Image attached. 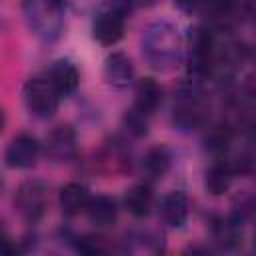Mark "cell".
<instances>
[{
    "label": "cell",
    "mask_w": 256,
    "mask_h": 256,
    "mask_svg": "<svg viewBox=\"0 0 256 256\" xmlns=\"http://www.w3.org/2000/svg\"><path fill=\"white\" fill-rule=\"evenodd\" d=\"M170 162H172V156H170L168 148H164V146H154V148H150V150L146 152L142 166H144V172H146L150 178L156 180V178H162V176L168 172Z\"/></svg>",
    "instance_id": "cell-18"
},
{
    "label": "cell",
    "mask_w": 256,
    "mask_h": 256,
    "mask_svg": "<svg viewBox=\"0 0 256 256\" xmlns=\"http://www.w3.org/2000/svg\"><path fill=\"white\" fill-rule=\"evenodd\" d=\"M86 214H88V220L98 228L112 226L116 222V216H118L116 200L110 196H104V194L92 196L88 206H86Z\"/></svg>",
    "instance_id": "cell-14"
},
{
    "label": "cell",
    "mask_w": 256,
    "mask_h": 256,
    "mask_svg": "<svg viewBox=\"0 0 256 256\" xmlns=\"http://www.w3.org/2000/svg\"><path fill=\"white\" fill-rule=\"evenodd\" d=\"M62 12L60 0H24V16L30 26V30H36V34L46 36L58 34L60 20L58 14Z\"/></svg>",
    "instance_id": "cell-3"
},
{
    "label": "cell",
    "mask_w": 256,
    "mask_h": 256,
    "mask_svg": "<svg viewBox=\"0 0 256 256\" xmlns=\"http://www.w3.org/2000/svg\"><path fill=\"white\" fill-rule=\"evenodd\" d=\"M216 242L224 250H232L240 244V230L232 222H220L216 226Z\"/></svg>",
    "instance_id": "cell-19"
},
{
    "label": "cell",
    "mask_w": 256,
    "mask_h": 256,
    "mask_svg": "<svg viewBox=\"0 0 256 256\" xmlns=\"http://www.w3.org/2000/svg\"><path fill=\"white\" fill-rule=\"evenodd\" d=\"M232 176H234V172H232L230 164H226L224 160L214 162V164L206 170L204 186H206V190H208L212 196H220V194H224V192L230 188Z\"/></svg>",
    "instance_id": "cell-17"
},
{
    "label": "cell",
    "mask_w": 256,
    "mask_h": 256,
    "mask_svg": "<svg viewBox=\"0 0 256 256\" xmlns=\"http://www.w3.org/2000/svg\"><path fill=\"white\" fill-rule=\"evenodd\" d=\"M104 78L112 88H126L134 80V64L124 52L108 54L104 62Z\"/></svg>",
    "instance_id": "cell-9"
},
{
    "label": "cell",
    "mask_w": 256,
    "mask_h": 256,
    "mask_svg": "<svg viewBox=\"0 0 256 256\" xmlns=\"http://www.w3.org/2000/svg\"><path fill=\"white\" fill-rule=\"evenodd\" d=\"M148 118H150V116L142 114L140 110H136V108L132 106V108L126 112V116H124L126 130H128L130 134H134V136H144V134L148 132Z\"/></svg>",
    "instance_id": "cell-20"
},
{
    "label": "cell",
    "mask_w": 256,
    "mask_h": 256,
    "mask_svg": "<svg viewBox=\"0 0 256 256\" xmlns=\"http://www.w3.org/2000/svg\"><path fill=\"white\" fill-rule=\"evenodd\" d=\"M162 102V88L158 86L156 80L144 78L136 86V98H134V108L140 110L146 116H152L156 108Z\"/></svg>",
    "instance_id": "cell-16"
},
{
    "label": "cell",
    "mask_w": 256,
    "mask_h": 256,
    "mask_svg": "<svg viewBox=\"0 0 256 256\" xmlns=\"http://www.w3.org/2000/svg\"><path fill=\"white\" fill-rule=\"evenodd\" d=\"M78 250L84 254H102L106 252V244H104V238L100 236H84L78 242Z\"/></svg>",
    "instance_id": "cell-21"
},
{
    "label": "cell",
    "mask_w": 256,
    "mask_h": 256,
    "mask_svg": "<svg viewBox=\"0 0 256 256\" xmlns=\"http://www.w3.org/2000/svg\"><path fill=\"white\" fill-rule=\"evenodd\" d=\"M228 140H230L228 132L216 130V132H212V134L206 138V144H208V148H210L212 152H222V150L228 146Z\"/></svg>",
    "instance_id": "cell-22"
},
{
    "label": "cell",
    "mask_w": 256,
    "mask_h": 256,
    "mask_svg": "<svg viewBox=\"0 0 256 256\" xmlns=\"http://www.w3.org/2000/svg\"><path fill=\"white\" fill-rule=\"evenodd\" d=\"M182 54L180 32L166 20L152 22L142 34V56L154 70H172Z\"/></svg>",
    "instance_id": "cell-1"
},
{
    "label": "cell",
    "mask_w": 256,
    "mask_h": 256,
    "mask_svg": "<svg viewBox=\"0 0 256 256\" xmlns=\"http://www.w3.org/2000/svg\"><path fill=\"white\" fill-rule=\"evenodd\" d=\"M128 8H146V6H152L156 0H124Z\"/></svg>",
    "instance_id": "cell-23"
},
{
    "label": "cell",
    "mask_w": 256,
    "mask_h": 256,
    "mask_svg": "<svg viewBox=\"0 0 256 256\" xmlns=\"http://www.w3.org/2000/svg\"><path fill=\"white\" fill-rule=\"evenodd\" d=\"M46 76L50 78V82L54 84V88L58 90L60 96L72 94L78 88V82H80L78 68L70 60H56V62H52V66H50Z\"/></svg>",
    "instance_id": "cell-12"
},
{
    "label": "cell",
    "mask_w": 256,
    "mask_h": 256,
    "mask_svg": "<svg viewBox=\"0 0 256 256\" xmlns=\"http://www.w3.org/2000/svg\"><path fill=\"white\" fill-rule=\"evenodd\" d=\"M40 156V144L34 136L30 134H18L16 138H12V142L8 144L6 152H4V160L8 168H32L36 164Z\"/></svg>",
    "instance_id": "cell-6"
},
{
    "label": "cell",
    "mask_w": 256,
    "mask_h": 256,
    "mask_svg": "<svg viewBox=\"0 0 256 256\" xmlns=\"http://www.w3.org/2000/svg\"><path fill=\"white\" fill-rule=\"evenodd\" d=\"M14 204H16L18 214L24 220L36 222L46 210V186L40 180L22 182L18 186V190H16Z\"/></svg>",
    "instance_id": "cell-4"
},
{
    "label": "cell",
    "mask_w": 256,
    "mask_h": 256,
    "mask_svg": "<svg viewBox=\"0 0 256 256\" xmlns=\"http://www.w3.org/2000/svg\"><path fill=\"white\" fill-rule=\"evenodd\" d=\"M22 96H24V104H26L28 112L34 114L36 118H50L56 112L58 102H60V94L48 76L30 78L24 84Z\"/></svg>",
    "instance_id": "cell-2"
},
{
    "label": "cell",
    "mask_w": 256,
    "mask_h": 256,
    "mask_svg": "<svg viewBox=\"0 0 256 256\" xmlns=\"http://www.w3.org/2000/svg\"><path fill=\"white\" fill-rule=\"evenodd\" d=\"M76 132L72 126H56L44 142V152L54 162H70L76 156Z\"/></svg>",
    "instance_id": "cell-8"
},
{
    "label": "cell",
    "mask_w": 256,
    "mask_h": 256,
    "mask_svg": "<svg viewBox=\"0 0 256 256\" xmlns=\"http://www.w3.org/2000/svg\"><path fill=\"white\" fill-rule=\"evenodd\" d=\"M124 34V12L118 8L102 10L92 24V36L102 46L116 44Z\"/></svg>",
    "instance_id": "cell-7"
},
{
    "label": "cell",
    "mask_w": 256,
    "mask_h": 256,
    "mask_svg": "<svg viewBox=\"0 0 256 256\" xmlns=\"http://www.w3.org/2000/svg\"><path fill=\"white\" fill-rule=\"evenodd\" d=\"M254 248H256V236H254Z\"/></svg>",
    "instance_id": "cell-24"
},
{
    "label": "cell",
    "mask_w": 256,
    "mask_h": 256,
    "mask_svg": "<svg viewBox=\"0 0 256 256\" xmlns=\"http://www.w3.org/2000/svg\"><path fill=\"white\" fill-rule=\"evenodd\" d=\"M188 42V68L192 74L202 76L212 62V36L204 28H192Z\"/></svg>",
    "instance_id": "cell-5"
},
{
    "label": "cell",
    "mask_w": 256,
    "mask_h": 256,
    "mask_svg": "<svg viewBox=\"0 0 256 256\" xmlns=\"http://www.w3.org/2000/svg\"><path fill=\"white\" fill-rule=\"evenodd\" d=\"M202 118H204V104L200 102V98L192 92L182 94V98L174 106V124L180 126L182 130H190L196 128L202 122Z\"/></svg>",
    "instance_id": "cell-11"
},
{
    "label": "cell",
    "mask_w": 256,
    "mask_h": 256,
    "mask_svg": "<svg viewBox=\"0 0 256 256\" xmlns=\"http://www.w3.org/2000/svg\"><path fill=\"white\" fill-rule=\"evenodd\" d=\"M126 210L136 218H146L154 206V192L148 184H136L124 194Z\"/></svg>",
    "instance_id": "cell-15"
},
{
    "label": "cell",
    "mask_w": 256,
    "mask_h": 256,
    "mask_svg": "<svg viewBox=\"0 0 256 256\" xmlns=\"http://www.w3.org/2000/svg\"><path fill=\"white\" fill-rule=\"evenodd\" d=\"M160 216L170 228H182L188 220V198L182 190H172L162 198Z\"/></svg>",
    "instance_id": "cell-10"
},
{
    "label": "cell",
    "mask_w": 256,
    "mask_h": 256,
    "mask_svg": "<svg viewBox=\"0 0 256 256\" xmlns=\"http://www.w3.org/2000/svg\"><path fill=\"white\" fill-rule=\"evenodd\" d=\"M90 192L84 184L80 182H70L60 188L58 194V204L64 212V216H76L80 212H86V206L90 202Z\"/></svg>",
    "instance_id": "cell-13"
}]
</instances>
